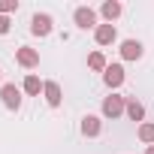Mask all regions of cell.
Segmentation results:
<instances>
[{
	"mask_svg": "<svg viewBox=\"0 0 154 154\" xmlns=\"http://www.w3.org/2000/svg\"><path fill=\"white\" fill-rule=\"evenodd\" d=\"M21 100H24V91L18 85H12V82H3V88H0V103H3L9 112H18Z\"/></svg>",
	"mask_w": 154,
	"mask_h": 154,
	"instance_id": "2",
	"label": "cell"
},
{
	"mask_svg": "<svg viewBox=\"0 0 154 154\" xmlns=\"http://www.w3.org/2000/svg\"><path fill=\"white\" fill-rule=\"evenodd\" d=\"M42 97H45V103H48L51 109H57V106L63 103V91H60V85H57V82H51V79L42 85Z\"/></svg>",
	"mask_w": 154,
	"mask_h": 154,
	"instance_id": "10",
	"label": "cell"
},
{
	"mask_svg": "<svg viewBox=\"0 0 154 154\" xmlns=\"http://www.w3.org/2000/svg\"><path fill=\"white\" fill-rule=\"evenodd\" d=\"M94 42H97V45H112V42H118V27H115V24H100V27L94 30Z\"/></svg>",
	"mask_w": 154,
	"mask_h": 154,
	"instance_id": "8",
	"label": "cell"
},
{
	"mask_svg": "<svg viewBox=\"0 0 154 154\" xmlns=\"http://www.w3.org/2000/svg\"><path fill=\"white\" fill-rule=\"evenodd\" d=\"M0 88H3V69H0Z\"/></svg>",
	"mask_w": 154,
	"mask_h": 154,
	"instance_id": "19",
	"label": "cell"
},
{
	"mask_svg": "<svg viewBox=\"0 0 154 154\" xmlns=\"http://www.w3.org/2000/svg\"><path fill=\"white\" fill-rule=\"evenodd\" d=\"M79 130H82L85 139H97V136L103 133V118H100V115H85L82 124H79Z\"/></svg>",
	"mask_w": 154,
	"mask_h": 154,
	"instance_id": "7",
	"label": "cell"
},
{
	"mask_svg": "<svg viewBox=\"0 0 154 154\" xmlns=\"http://www.w3.org/2000/svg\"><path fill=\"white\" fill-rule=\"evenodd\" d=\"M124 109H127V97H121V94H109V97H103V106H100V112H103V118H109V121H115V118H121L124 115Z\"/></svg>",
	"mask_w": 154,
	"mask_h": 154,
	"instance_id": "1",
	"label": "cell"
},
{
	"mask_svg": "<svg viewBox=\"0 0 154 154\" xmlns=\"http://www.w3.org/2000/svg\"><path fill=\"white\" fill-rule=\"evenodd\" d=\"M124 6H121V0H106V3L100 6V15L106 18V24H115V18H121Z\"/></svg>",
	"mask_w": 154,
	"mask_h": 154,
	"instance_id": "11",
	"label": "cell"
},
{
	"mask_svg": "<svg viewBox=\"0 0 154 154\" xmlns=\"http://www.w3.org/2000/svg\"><path fill=\"white\" fill-rule=\"evenodd\" d=\"M124 79H127V72H124L121 63H109L106 72H103V85H106L109 91H118V88L124 85Z\"/></svg>",
	"mask_w": 154,
	"mask_h": 154,
	"instance_id": "5",
	"label": "cell"
},
{
	"mask_svg": "<svg viewBox=\"0 0 154 154\" xmlns=\"http://www.w3.org/2000/svg\"><path fill=\"white\" fill-rule=\"evenodd\" d=\"M145 154H154V145H148V148H145Z\"/></svg>",
	"mask_w": 154,
	"mask_h": 154,
	"instance_id": "18",
	"label": "cell"
},
{
	"mask_svg": "<svg viewBox=\"0 0 154 154\" xmlns=\"http://www.w3.org/2000/svg\"><path fill=\"white\" fill-rule=\"evenodd\" d=\"M18 12V0H0V15H12Z\"/></svg>",
	"mask_w": 154,
	"mask_h": 154,
	"instance_id": "16",
	"label": "cell"
},
{
	"mask_svg": "<svg viewBox=\"0 0 154 154\" xmlns=\"http://www.w3.org/2000/svg\"><path fill=\"white\" fill-rule=\"evenodd\" d=\"M42 85H45V82L39 79L36 72H27V75H24V82H21V91H24L27 97H39V94H42Z\"/></svg>",
	"mask_w": 154,
	"mask_h": 154,
	"instance_id": "12",
	"label": "cell"
},
{
	"mask_svg": "<svg viewBox=\"0 0 154 154\" xmlns=\"http://www.w3.org/2000/svg\"><path fill=\"white\" fill-rule=\"evenodd\" d=\"M15 63L24 66V69H36L39 66V51L30 48V45H18L15 48Z\"/></svg>",
	"mask_w": 154,
	"mask_h": 154,
	"instance_id": "6",
	"label": "cell"
},
{
	"mask_svg": "<svg viewBox=\"0 0 154 154\" xmlns=\"http://www.w3.org/2000/svg\"><path fill=\"white\" fill-rule=\"evenodd\" d=\"M12 30V21H9V15H0V36H6Z\"/></svg>",
	"mask_w": 154,
	"mask_h": 154,
	"instance_id": "17",
	"label": "cell"
},
{
	"mask_svg": "<svg viewBox=\"0 0 154 154\" xmlns=\"http://www.w3.org/2000/svg\"><path fill=\"white\" fill-rule=\"evenodd\" d=\"M124 115H127L130 121H139V124H142V121H145V106H142L136 97H127V109H124Z\"/></svg>",
	"mask_w": 154,
	"mask_h": 154,
	"instance_id": "13",
	"label": "cell"
},
{
	"mask_svg": "<svg viewBox=\"0 0 154 154\" xmlns=\"http://www.w3.org/2000/svg\"><path fill=\"white\" fill-rule=\"evenodd\" d=\"M51 30H54V18H51L48 12H36V15L30 18V33H33V36L42 39V36H48Z\"/></svg>",
	"mask_w": 154,
	"mask_h": 154,
	"instance_id": "4",
	"label": "cell"
},
{
	"mask_svg": "<svg viewBox=\"0 0 154 154\" xmlns=\"http://www.w3.org/2000/svg\"><path fill=\"white\" fill-rule=\"evenodd\" d=\"M72 21H75V27H79V30H97V27H100L97 9H91V6H75Z\"/></svg>",
	"mask_w": 154,
	"mask_h": 154,
	"instance_id": "3",
	"label": "cell"
},
{
	"mask_svg": "<svg viewBox=\"0 0 154 154\" xmlns=\"http://www.w3.org/2000/svg\"><path fill=\"white\" fill-rule=\"evenodd\" d=\"M142 54H145V45L139 39H124L121 42V57L124 60H142Z\"/></svg>",
	"mask_w": 154,
	"mask_h": 154,
	"instance_id": "9",
	"label": "cell"
},
{
	"mask_svg": "<svg viewBox=\"0 0 154 154\" xmlns=\"http://www.w3.org/2000/svg\"><path fill=\"white\" fill-rule=\"evenodd\" d=\"M106 66H109V60H106L103 51H91V54H88V69H94V72H106Z\"/></svg>",
	"mask_w": 154,
	"mask_h": 154,
	"instance_id": "15",
	"label": "cell"
},
{
	"mask_svg": "<svg viewBox=\"0 0 154 154\" xmlns=\"http://www.w3.org/2000/svg\"><path fill=\"white\" fill-rule=\"evenodd\" d=\"M136 136H139L142 145H154V121H142L136 127Z\"/></svg>",
	"mask_w": 154,
	"mask_h": 154,
	"instance_id": "14",
	"label": "cell"
}]
</instances>
